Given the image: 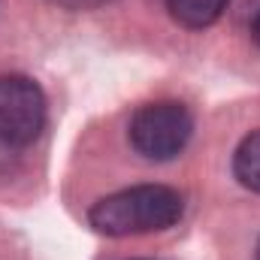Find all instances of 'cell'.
Here are the masks:
<instances>
[{
  "label": "cell",
  "mask_w": 260,
  "mask_h": 260,
  "mask_svg": "<svg viewBox=\"0 0 260 260\" xmlns=\"http://www.w3.org/2000/svg\"><path fill=\"white\" fill-rule=\"evenodd\" d=\"M185 212L182 194L167 185H136L94 203L88 221L103 236H142L170 230Z\"/></svg>",
  "instance_id": "obj_1"
},
{
  "label": "cell",
  "mask_w": 260,
  "mask_h": 260,
  "mask_svg": "<svg viewBox=\"0 0 260 260\" xmlns=\"http://www.w3.org/2000/svg\"><path fill=\"white\" fill-rule=\"evenodd\" d=\"M194 133V115L176 100H157L136 109L130 118V145L148 160L176 157Z\"/></svg>",
  "instance_id": "obj_2"
},
{
  "label": "cell",
  "mask_w": 260,
  "mask_h": 260,
  "mask_svg": "<svg viewBox=\"0 0 260 260\" xmlns=\"http://www.w3.org/2000/svg\"><path fill=\"white\" fill-rule=\"evenodd\" d=\"M46 127V94L43 88L18 73L0 76V142L27 145Z\"/></svg>",
  "instance_id": "obj_3"
},
{
  "label": "cell",
  "mask_w": 260,
  "mask_h": 260,
  "mask_svg": "<svg viewBox=\"0 0 260 260\" xmlns=\"http://www.w3.org/2000/svg\"><path fill=\"white\" fill-rule=\"evenodd\" d=\"M230 0H167V9L170 15L182 24V27H191V30H203L209 24H215L224 9H227Z\"/></svg>",
  "instance_id": "obj_4"
},
{
  "label": "cell",
  "mask_w": 260,
  "mask_h": 260,
  "mask_svg": "<svg viewBox=\"0 0 260 260\" xmlns=\"http://www.w3.org/2000/svg\"><path fill=\"white\" fill-rule=\"evenodd\" d=\"M233 176L242 188L260 194V130L248 133L233 154Z\"/></svg>",
  "instance_id": "obj_5"
},
{
  "label": "cell",
  "mask_w": 260,
  "mask_h": 260,
  "mask_svg": "<svg viewBox=\"0 0 260 260\" xmlns=\"http://www.w3.org/2000/svg\"><path fill=\"white\" fill-rule=\"evenodd\" d=\"M251 40L260 46V9H257V15L251 18Z\"/></svg>",
  "instance_id": "obj_6"
},
{
  "label": "cell",
  "mask_w": 260,
  "mask_h": 260,
  "mask_svg": "<svg viewBox=\"0 0 260 260\" xmlns=\"http://www.w3.org/2000/svg\"><path fill=\"white\" fill-rule=\"evenodd\" d=\"M257 260H260V242H257Z\"/></svg>",
  "instance_id": "obj_7"
},
{
  "label": "cell",
  "mask_w": 260,
  "mask_h": 260,
  "mask_svg": "<svg viewBox=\"0 0 260 260\" xmlns=\"http://www.w3.org/2000/svg\"><path fill=\"white\" fill-rule=\"evenodd\" d=\"M139 260H145V257H139Z\"/></svg>",
  "instance_id": "obj_8"
}]
</instances>
